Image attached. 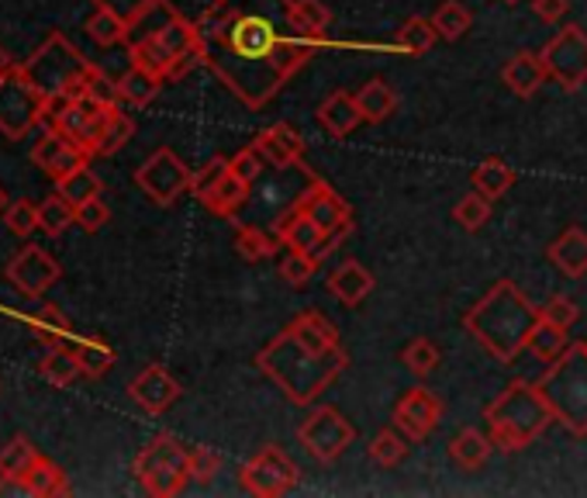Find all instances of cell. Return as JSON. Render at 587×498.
<instances>
[{
    "instance_id": "obj_18",
    "label": "cell",
    "mask_w": 587,
    "mask_h": 498,
    "mask_svg": "<svg viewBox=\"0 0 587 498\" xmlns=\"http://www.w3.org/2000/svg\"><path fill=\"white\" fill-rule=\"evenodd\" d=\"M298 212H304L308 218H314L322 225V229H338V225H346L353 222V208H349V201L338 194L332 184H325L322 177H314L308 180V188L301 191L298 197V205H294Z\"/></svg>"
},
{
    "instance_id": "obj_19",
    "label": "cell",
    "mask_w": 587,
    "mask_h": 498,
    "mask_svg": "<svg viewBox=\"0 0 587 498\" xmlns=\"http://www.w3.org/2000/svg\"><path fill=\"white\" fill-rule=\"evenodd\" d=\"M253 146L263 152V160L266 167H274V170H294L301 160H304V139H301V132L287 125V122H277V125H269L263 128Z\"/></svg>"
},
{
    "instance_id": "obj_27",
    "label": "cell",
    "mask_w": 587,
    "mask_h": 498,
    "mask_svg": "<svg viewBox=\"0 0 587 498\" xmlns=\"http://www.w3.org/2000/svg\"><path fill=\"white\" fill-rule=\"evenodd\" d=\"M550 260L567 278H584L587 274V233L577 229V225H571V229L550 246Z\"/></svg>"
},
{
    "instance_id": "obj_39",
    "label": "cell",
    "mask_w": 587,
    "mask_h": 498,
    "mask_svg": "<svg viewBox=\"0 0 587 498\" xmlns=\"http://www.w3.org/2000/svg\"><path fill=\"white\" fill-rule=\"evenodd\" d=\"M370 461L377 464V467H398L404 457H408V437L401 433L398 426H388V429H380V433L370 440Z\"/></svg>"
},
{
    "instance_id": "obj_15",
    "label": "cell",
    "mask_w": 587,
    "mask_h": 498,
    "mask_svg": "<svg viewBox=\"0 0 587 498\" xmlns=\"http://www.w3.org/2000/svg\"><path fill=\"white\" fill-rule=\"evenodd\" d=\"M59 278H62V267L56 263L53 253H45L42 246L18 249L8 263V281L25 294V298H42Z\"/></svg>"
},
{
    "instance_id": "obj_44",
    "label": "cell",
    "mask_w": 587,
    "mask_h": 498,
    "mask_svg": "<svg viewBox=\"0 0 587 498\" xmlns=\"http://www.w3.org/2000/svg\"><path fill=\"white\" fill-rule=\"evenodd\" d=\"M401 364L408 367L415 377H428V374L439 367V347L433 343V339L418 336V339H412V343L401 350Z\"/></svg>"
},
{
    "instance_id": "obj_53",
    "label": "cell",
    "mask_w": 587,
    "mask_h": 498,
    "mask_svg": "<svg viewBox=\"0 0 587 498\" xmlns=\"http://www.w3.org/2000/svg\"><path fill=\"white\" fill-rule=\"evenodd\" d=\"M229 163H232V173H235V177H242L245 184H256V180L263 177V170H266V160H263V152H260L256 146H245V149H239Z\"/></svg>"
},
{
    "instance_id": "obj_57",
    "label": "cell",
    "mask_w": 587,
    "mask_h": 498,
    "mask_svg": "<svg viewBox=\"0 0 587 498\" xmlns=\"http://www.w3.org/2000/svg\"><path fill=\"white\" fill-rule=\"evenodd\" d=\"M532 8H536V14L543 18V21H550V25H556V21L567 18V11H571V0H532Z\"/></svg>"
},
{
    "instance_id": "obj_1",
    "label": "cell",
    "mask_w": 587,
    "mask_h": 498,
    "mask_svg": "<svg viewBox=\"0 0 587 498\" xmlns=\"http://www.w3.org/2000/svg\"><path fill=\"white\" fill-rule=\"evenodd\" d=\"M197 35L200 59L245 107H266L329 45L290 29V0H211Z\"/></svg>"
},
{
    "instance_id": "obj_49",
    "label": "cell",
    "mask_w": 587,
    "mask_h": 498,
    "mask_svg": "<svg viewBox=\"0 0 587 498\" xmlns=\"http://www.w3.org/2000/svg\"><path fill=\"white\" fill-rule=\"evenodd\" d=\"M232 173V163L225 160V156H215V160H208L205 167H200L197 173H194V184H191V194L197 197V201H205L225 177Z\"/></svg>"
},
{
    "instance_id": "obj_12",
    "label": "cell",
    "mask_w": 587,
    "mask_h": 498,
    "mask_svg": "<svg viewBox=\"0 0 587 498\" xmlns=\"http://www.w3.org/2000/svg\"><path fill=\"white\" fill-rule=\"evenodd\" d=\"M135 184L142 188V194L149 201H156V205L166 208V205H173V201H180L191 191L194 173L173 149L163 146V149H156L139 170H135Z\"/></svg>"
},
{
    "instance_id": "obj_2",
    "label": "cell",
    "mask_w": 587,
    "mask_h": 498,
    "mask_svg": "<svg viewBox=\"0 0 587 498\" xmlns=\"http://www.w3.org/2000/svg\"><path fill=\"white\" fill-rule=\"evenodd\" d=\"M256 367L294 405H308L349 367V353L338 347V329L325 315L308 308L256 353Z\"/></svg>"
},
{
    "instance_id": "obj_29",
    "label": "cell",
    "mask_w": 587,
    "mask_h": 498,
    "mask_svg": "<svg viewBox=\"0 0 587 498\" xmlns=\"http://www.w3.org/2000/svg\"><path fill=\"white\" fill-rule=\"evenodd\" d=\"M166 80H160L156 73H149L146 66H128V70L118 77V94H122V104H131V107H146L156 101V94L163 90Z\"/></svg>"
},
{
    "instance_id": "obj_42",
    "label": "cell",
    "mask_w": 587,
    "mask_h": 498,
    "mask_svg": "<svg viewBox=\"0 0 587 498\" xmlns=\"http://www.w3.org/2000/svg\"><path fill=\"white\" fill-rule=\"evenodd\" d=\"M38 457H42V454L32 446V440L14 437L4 450H0V474H8V478H25L28 467H32Z\"/></svg>"
},
{
    "instance_id": "obj_30",
    "label": "cell",
    "mask_w": 587,
    "mask_h": 498,
    "mask_svg": "<svg viewBox=\"0 0 587 498\" xmlns=\"http://www.w3.org/2000/svg\"><path fill=\"white\" fill-rule=\"evenodd\" d=\"M491 450H494L491 437L481 433V429L467 426V429H460V433L453 437V443H449V457H453L463 471H477V467L487 464Z\"/></svg>"
},
{
    "instance_id": "obj_7",
    "label": "cell",
    "mask_w": 587,
    "mask_h": 498,
    "mask_svg": "<svg viewBox=\"0 0 587 498\" xmlns=\"http://www.w3.org/2000/svg\"><path fill=\"white\" fill-rule=\"evenodd\" d=\"M539 392L560 426H567L574 437H587V343H571L567 353L553 360Z\"/></svg>"
},
{
    "instance_id": "obj_46",
    "label": "cell",
    "mask_w": 587,
    "mask_h": 498,
    "mask_svg": "<svg viewBox=\"0 0 587 498\" xmlns=\"http://www.w3.org/2000/svg\"><path fill=\"white\" fill-rule=\"evenodd\" d=\"M453 218H457L460 229H467V233L484 229L487 218H491V197H484L481 191L463 194V197L457 201V208H453Z\"/></svg>"
},
{
    "instance_id": "obj_21",
    "label": "cell",
    "mask_w": 587,
    "mask_h": 498,
    "mask_svg": "<svg viewBox=\"0 0 587 498\" xmlns=\"http://www.w3.org/2000/svg\"><path fill=\"white\" fill-rule=\"evenodd\" d=\"M502 80H505V87H511V94L532 98L536 90L550 80V73H546V63L539 53H518L508 59V66L502 70Z\"/></svg>"
},
{
    "instance_id": "obj_45",
    "label": "cell",
    "mask_w": 587,
    "mask_h": 498,
    "mask_svg": "<svg viewBox=\"0 0 587 498\" xmlns=\"http://www.w3.org/2000/svg\"><path fill=\"white\" fill-rule=\"evenodd\" d=\"M128 25L118 18V14H111V11H104V8H94V14L87 18V35L94 38L97 45H118V42H125L128 38Z\"/></svg>"
},
{
    "instance_id": "obj_59",
    "label": "cell",
    "mask_w": 587,
    "mask_h": 498,
    "mask_svg": "<svg viewBox=\"0 0 587 498\" xmlns=\"http://www.w3.org/2000/svg\"><path fill=\"white\" fill-rule=\"evenodd\" d=\"M8 205H11V201H8V191H4V188H0V215H4V212H8Z\"/></svg>"
},
{
    "instance_id": "obj_28",
    "label": "cell",
    "mask_w": 587,
    "mask_h": 498,
    "mask_svg": "<svg viewBox=\"0 0 587 498\" xmlns=\"http://www.w3.org/2000/svg\"><path fill=\"white\" fill-rule=\"evenodd\" d=\"M62 347L73 350V356L80 360V367H83L87 377H101V374H107L111 367H115V350H111L107 343H101V339L70 332L62 339Z\"/></svg>"
},
{
    "instance_id": "obj_26",
    "label": "cell",
    "mask_w": 587,
    "mask_h": 498,
    "mask_svg": "<svg viewBox=\"0 0 587 498\" xmlns=\"http://www.w3.org/2000/svg\"><path fill=\"white\" fill-rule=\"evenodd\" d=\"M356 104H359V115H364V122L370 125H380V122H388L394 111H398V94H394V87L388 80H370L356 90Z\"/></svg>"
},
{
    "instance_id": "obj_20",
    "label": "cell",
    "mask_w": 587,
    "mask_h": 498,
    "mask_svg": "<svg viewBox=\"0 0 587 498\" xmlns=\"http://www.w3.org/2000/svg\"><path fill=\"white\" fill-rule=\"evenodd\" d=\"M128 395L139 401L149 416H163L170 405L180 398V381L166 367L149 364L139 377L128 384Z\"/></svg>"
},
{
    "instance_id": "obj_13",
    "label": "cell",
    "mask_w": 587,
    "mask_h": 498,
    "mask_svg": "<svg viewBox=\"0 0 587 498\" xmlns=\"http://www.w3.org/2000/svg\"><path fill=\"white\" fill-rule=\"evenodd\" d=\"M543 63L550 80H556L563 90H580L587 83V32L577 25H563L546 45Z\"/></svg>"
},
{
    "instance_id": "obj_60",
    "label": "cell",
    "mask_w": 587,
    "mask_h": 498,
    "mask_svg": "<svg viewBox=\"0 0 587 498\" xmlns=\"http://www.w3.org/2000/svg\"><path fill=\"white\" fill-rule=\"evenodd\" d=\"M502 4H518V0H502Z\"/></svg>"
},
{
    "instance_id": "obj_16",
    "label": "cell",
    "mask_w": 587,
    "mask_h": 498,
    "mask_svg": "<svg viewBox=\"0 0 587 498\" xmlns=\"http://www.w3.org/2000/svg\"><path fill=\"white\" fill-rule=\"evenodd\" d=\"M439 419H442V401L428 388H408L394 405V426L412 443L433 437L439 429Z\"/></svg>"
},
{
    "instance_id": "obj_6",
    "label": "cell",
    "mask_w": 587,
    "mask_h": 498,
    "mask_svg": "<svg viewBox=\"0 0 587 498\" xmlns=\"http://www.w3.org/2000/svg\"><path fill=\"white\" fill-rule=\"evenodd\" d=\"M90 70H94V63H90L62 32H53L25 63H21V73H25L45 98L49 94H70L77 101L87 98Z\"/></svg>"
},
{
    "instance_id": "obj_11",
    "label": "cell",
    "mask_w": 587,
    "mask_h": 498,
    "mask_svg": "<svg viewBox=\"0 0 587 498\" xmlns=\"http://www.w3.org/2000/svg\"><path fill=\"white\" fill-rule=\"evenodd\" d=\"M239 482L242 488L256 495V498H280V495H290L301 482V471L294 464L280 446H263L253 461H245L242 471H239Z\"/></svg>"
},
{
    "instance_id": "obj_8",
    "label": "cell",
    "mask_w": 587,
    "mask_h": 498,
    "mask_svg": "<svg viewBox=\"0 0 587 498\" xmlns=\"http://www.w3.org/2000/svg\"><path fill=\"white\" fill-rule=\"evenodd\" d=\"M191 450L194 446L176 440L173 433L152 437L135 457V478H139L142 491L152 498H173L184 491L194 482Z\"/></svg>"
},
{
    "instance_id": "obj_9",
    "label": "cell",
    "mask_w": 587,
    "mask_h": 498,
    "mask_svg": "<svg viewBox=\"0 0 587 498\" xmlns=\"http://www.w3.org/2000/svg\"><path fill=\"white\" fill-rule=\"evenodd\" d=\"M38 122H45V94L21 73V63H18V70L0 77V132L18 143V139H25Z\"/></svg>"
},
{
    "instance_id": "obj_34",
    "label": "cell",
    "mask_w": 587,
    "mask_h": 498,
    "mask_svg": "<svg viewBox=\"0 0 587 498\" xmlns=\"http://www.w3.org/2000/svg\"><path fill=\"white\" fill-rule=\"evenodd\" d=\"M526 350H532L539 360L553 364V360H560L563 353L571 350V336H567V329H560V326L546 322L543 315H539V322H536L532 332H529V347H526Z\"/></svg>"
},
{
    "instance_id": "obj_4",
    "label": "cell",
    "mask_w": 587,
    "mask_h": 498,
    "mask_svg": "<svg viewBox=\"0 0 587 498\" xmlns=\"http://www.w3.org/2000/svg\"><path fill=\"white\" fill-rule=\"evenodd\" d=\"M146 32L139 38H131L128 45V59L135 66H146L149 73H156L160 80H180L184 73H191L200 59V35H197V21H187L176 8H170L166 0H160L146 18Z\"/></svg>"
},
{
    "instance_id": "obj_36",
    "label": "cell",
    "mask_w": 587,
    "mask_h": 498,
    "mask_svg": "<svg viewBox=\"0 0 587 498\" xmlns=\"http://www.w3.org/2000/svg\"><path fill=\"white\" fill-rule=\"evenodd\" d=\"M277 246H280V236H266L260 225L239 222V229H235V253H239L242 260L260 263V260H266V257H274Z\"/></svg>"
},
{
    "instance_id": "obj_54",
    "label": "cell",
    "mask_w": 587,
    "mask_h": 498,
    "mask_svg": "<svg viewBox=\"0 0 587 498\" xmlns=\"http://www.w3.org/2000/svg\"><path fill=\"white\" fill-rule=\"evenodd\" d=\"M539 315H543L546 322H553V326H560V329H567V332H571V326L580 319V308H577L571 298H563V294H556V298H550L543 308H539Z\"/></svg>"
},
{
    "instance_id": "obj_24",
    "label": "cell",
    "mask_w": 587,
    "mask_h": 498,
    "mask_svg": "<svg viewBox=\"0 0 587 498\" xmlns=\"http://www.w3.org/2000/svg\"><path fill=\"white\" fill-rule=\"evenodd\" d=\"M359 122H364V115H359L356 94H346V90H335V94H329L319 107V125L332 135V139H346Z\"/></svg>"
},
{
    "instance_id": "obj_33",
    "label": "cell",
    "mask_w": 587,
    "mask_h": 498,
    "mask_svg": "<svg viewBox=\"0 0 587 498\" xmlns=\"http://www.w3.org/2000/svg\"><path fill=\"white\" fill-rule=\"evenodd\" d=\"M332 11L322 0H290V29L304 38H325Z\"/></svg>"
},
{
    "instance_id": "obj_50",
    "label": "cell",
    "mask_w": 587,
    "mask_h": 498,
    "mask_svg": "<svg viewBox=\"0 0 587 498\" xmlns=\"http://www.w3.org/2000/svg\"><path fill=\"white\" fill-rule=\"evenodd\" d=\"M4 225L11 236L28 239L38 229V205H32V201H14V205H8V212H4Z\"/></svg>"
},
{
    "instance_id": "obj_22",
    "label": "cell",
    "mask_w": 587,
    "mask_h": 498,
    "mask_svg": "<svg viewBox=\"0 0 587 498\" xmlns=\"http://www.w3.org/2000/svg\"><path fill=\"white\" fill-rule=\"evenodd\" d=\"M277 236H280V246H287V249H301V253H311L314 257V249L322 246V239H325V229L314 218H308L304 212H298V208H290L287 215H280L277 218Z\"/></svg>"
},
{
    "instance_id": "obj_43",
    "label": "cell",
    "mask_w": 587,
    "mask_h": 498,
    "mask_svg": "<svg viewBox=\"0 0 587 498\" xmlns=\"http://www.w3.org/2000/svg\"><path fill=\"white\" fill-rule=\"evenodd\" d=\"M28 326L35 329L38 339H49V343H62L66 336H70V319L56 308V305H42L35 312H28Z\"/></svg>"
},
{
    "instance_id": "obj_10",
    "label": "cell",
    "mask_w": 587,
    "mask_h": 498,
    "mask_svg": "<svg viewBox=\"0 0 587 498\" xmlns=\"http://www.w3.org/2000/svg\"><path fill=\"white\" fill-rule=\"evenodd\" d=\"M356 429L349 426V419L332 409V405H319L314 412H308V419L298 426V440L308 454L319 464H335L346 454V446L353 443Z\"/></svg>"
},
{
    "instance_id": "obj_51",
    "label": "cell",
    "mask_w": 587,
    "mask_h": 498,
    "mask_svg": "<svg viewBox=\"0 0 587 498\" xmlns=\"http://www.w3.org/2000/svg\"><path fill=\"white\" fill-rule=\"evenodd\" d=\"M90 4L104 8V11H111V14H118L128 29H135L156 4H160V0H90Z\"/></svg>"
},
{
    "instance_id": "obj_48",
    "label": "cell",
    "mask_w": 587,
    "mask_h": 498,
    "mask_svg": "<svg viewBox=\"0 0 587 498\" xmlns=\"http://www.w3.org/2000/svg\"><path fill=\"white\" fill-rule=\"evenodd\" d=\"M135 135V122L125 115L122 107H115V115H111V122H107V128H104V135H101V146H97V156H115L128 139Z\"/></svg>"
},
{
    "instance_id": "obj_5",
    "label": "cell",
    "mask_w": 587,
    "mask_h": 498,
    "mask_svg": "<svg viewBox=\"0 0 587 498\" xmlns=\"http://www.w3.org/2000/svg\"><path fill=\"white\" fill-rule=\"evenodd\" d=\"M484 422H487V437L494 450L518 454V450L532 446L543 437L550 422H556V416L550 409V401L543 398V392H539V384L511 381L484 409Z\"/></svg>"
},
{
    "instance_id": "obj_25",
    "label": "cell",
    "mask_w": 587,
    "mask_h": 498,
    "mask_svg": "<svg viewBox=\"0 0 587 498\" xmlns=\"http://www.w3.org/2000/svg\"><path fill=\"white\" fill-rule=\"evenodd\" d=\"M250 197H253V184H245L242 177L229 173L205 201H200V205L218 218H235L245 205H250Z\"/></svg>"
},
{
    "instance_id": "obj_58",
    "label": "cell",
    "mask_w": 587,
    "mask_h": 498,
    "mask_svg": "<svg viewBox=\"0 0 587 498\" xmlns=\"http://www.w3.org/2000/svg\"><path fill=\"white\" fill-rule=\"evenodd\" d=\"M11 70H18V63H14V56L4 49V45H0V77H8Z\"/></svg>"
},
{
    "instance_id": "obj_14",
    "label": "cell",
    "mask_w": 587,
    "mask_h": 498,
    "mask_svg": "<svg viewBox=\"0 0 587 498\" xmlns=\"http://www.w3.org/2000/svg\"><path fill=\"white\" fill-rule=\"evenodd\" d=\"M115 107H118V104H115ZM115 107L97 104V101H90V98H80V101H73L70 107H66L53 125L66 135V139H73L83 152L97 156L101 135H104L111 115H115Z\"/></svg>"
},
{
    "instance_id": "obj_41",
    "label": "cell",
    "mask_w": 587,
    "mask_h": 498,
    "mask_svg": "<svg viewBox=\"0 0 587 498\" xmlns=\"http://www.w3.org/2000/svg\"><path fill=\"white\" fill-rule=\"evenodd\" d=\"M433 25H436L439 38L457 42V38H463L470 32L473 14L467 11V4H460V0H442V4L436 8V14H433Z\"/></svg>"
},
{
    "instance_id": "obj_31",
    "label": "cell",
    "mask_w": 587,
    "mask_h": 498,
    "mask_svg": "<svg viewBox=\"0 0 587 498\" xmlns=\"http://www.w3.org/2000/svg\"><path fill=\"white\" fill-rule=\"evenodd\" d=\"M38 374L53 384V388H70V384L83 374L80 360L73 356L70 347L62 343H53L49 350H45V356L38 360Z\"/></svg>"
},
{
    "instance_id": "obj_32",
    "label": "cell",
    "mask_w": 587,
    "mask_h": 498,
    "mask_svg": "<svg viewBox=\"0 0 587 498\" xmlns=\"http://www.w3.org/2000/svg\"><path fill=\"white\" fill-rule=\"evenodd\" d=\"M25 488H28V495L32 498H56V495H66L70 491V482H66V471L59 467V464H53L49 457H38L32 467H28V474L25 478Z\"/></svg>"
},
{
    "instance_id": "obj_23",
    "label": "cell",
    "mask_w": 587,
    "mask_h": 498,
    "mask_svg": "<svg viewBox=\"0 0 587 498\" xmlns=\"http://www.w3.org/2000/svg\"><path fill=\"white\" fill-rule=\"evenodd\" d=\"M329 291H332L335 302H343L346 308H356V305H364V298L373 291V274H370L364 263L346 260L329 278Z\"/></svg>"
},
{
    "instance_id": "obj_17",
    "label": "cell",
    "mask_w": 587,
    "mask_h": 498,
    "mask_svg": "<svg viewBox=\"0 0 587 498\" xmlns=\"http://www.w3.org/2000/svg\"><path fill=\"white\" fill-rule=\"evenodd\" d=\"M32 163H35L42 173H49L53 180H62L66 173H73V170L87 167V163H90V152H83L73 139H66V135L53 125V128L35 143Z\"/></svg>"
},
{
    "instance_id": "obj_55",
    "label": "cell",
    "mask_w": 587,
    "mask_h": 498,
    "mask_svg": "<svg viewBox=\"0 0 587 498\" xmlns=\"http://www.w3.org/2000/svg\"><path fill=\"white\" fill-rule=\"evenodd\" d=\"M191 471H194V482L197 485H211L215 474L221 471V457L215 454L211 446H194L191 450Z\"/></svg>"
},
{
    "instance_id": "obj_38",
    "label": "cell",
    "mask_w": 587,
    "mask_h": 498,
    "mask_svg": "<svg viewBox=\"0 0 587 498\" xmlns=\"http://www.w3.org/2000/svg\"><path fill=\"white\" fill-rule=\"evenodd\" d=\"M439 42L433 18H408L398 32V53L404 56H425Z\"/></svg>"
},
{
    "instance_id": "obj_47",
    "label": "cell",
    "mask_w": 587,
    "mask_h": 498,
    "mask_svg": "<svg viewBox=\"0 0 587 498\" xmlns=\"http://www.w3.org/2000/svg\"><path fill=\"white\" fill-rule=\"evenodd\" d=\"M314 274H319V260L311 253H301V249H287V257L280 260V278L290 287H304Z\"/></svg>"
},
{
    "instance_id": "obj_40",
    "label": "cell",
    "mask_w": 587,
    "mask_h": 498,
    "mask_svg": "<svg viewBox=\"0 0 587 498\" xmlns=\"http://www.w3.org/2000/svg\"><path fill=\"white\" fill-rule=\"evenodd\" d=\"M70 225H77V208L70 205V201H66L59 191L56 194H49L38 205V229L45 233V236H62L66 229H70Z\"/></svg>"
},
{
    "instance_id": "obj_3",
    "label": "cell",
    "mask_w": 587,
    "mask_h": 498,
    "mask_svg": "<svg viewBox=\"0 0 587 498\" xmlns=\"http://www.w3.org/2000/svg\"><path fill=\"white\" fill-rule=\"evenodd\" d=\"M539 322V308L511 281H498L463 315V329L502 364L529 347V332Z\"/></svg>"
},
{
    "instance_id": "obj_52",
    "label": "cell",
    "mask_w": 587,
    "mask_h": 498,
    "mask_svg": "<svg viewBox=\"0 0 587 498\" xmlns=\"http://www.w3.org/2000/svg\"><path fill=\"white\" fill-rule=\"evenodd\" d=\"M87 98H90V101H97V104H107V107L122 104L118 80H111L107 73H101L97 66H94V70L87 73Z\"/></svg>"
},
{
    "instance_id": "obj_35",
    "label": "cell",
    "mask_w": 587,
    "mask_h": 498,
    "mask_svg": "<svg viewBox=\"0 0 587 498\" xmlns=\"http://www.w3.org/2000/svg\"><path fill=\"white\" fill-rule=\"evenodd\" d=\"M515 184V170L505 160H484L473 167V191H481L484 197L498 201L511 191Z\"/></svg>"
},
{
    "instance_id": "obj_56",
    "label": "cell",
    "mask_w": 587,
    "mask_h": 498,
    "mask_svg": "<svg viewBox=\"0 0 587 498\" xmlns=\"http://www.w3.org/2000/svg\"><path fill=\"white\" fill-rule=\"evenodd\" d=\"M107 222H111V212H107V205H104L101 197L87 201V205L77 208V225H80L83 233H101Z\"/></svg>"
},
{
    "instance_id": "obj_37",
    "label": "cell",
    "mask_w": 587,
    "mask_h": 498,
    "mask_svg": "<svg viewBox=\"0 0 587 498\" xmlns=\"http://www.w3.org/2000/svg\"><path fill=\"white\" fill-rule=\"evenodd\" d=\"M56 191H59L66 201H70L73 208H80V205H87V201L101 197L104 184H101V177L90 170V163H87V167H80V170H73V173H66L62 180H56Z\"/></svg>"
}]
</instances>
